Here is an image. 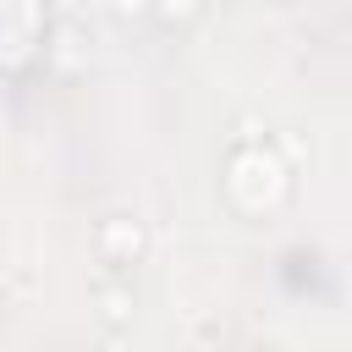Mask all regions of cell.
I'll return each mask as SVG.
<instances>
[{"instance_id": "6da1fadb", "label": "cell", "mask_w": 352, "mask_h": 352, "mask_svg": "<svg viewBox=\"0 0 352 352\" xmlns=\"http://www.w3.org/2000/svg\"><path fill=\"white\" fill-rule=\"evenodd\" d=\"M104 242H110V248H121V253H138V231H126V226H110V231H104Z\"/></svg>"}]
</instances>
